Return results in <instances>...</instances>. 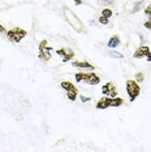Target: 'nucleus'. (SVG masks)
<instances>
[{
	"label": "nucleus",
	"mask_w": 151,
	"mask_h": 152,
	"mask_svg": "<svg viewBox=\"0 0 151 152\" xmlns=\"http://www.w3.org/2000/svg\"><path fill=\"white\" fill-rule=\"evenodd\" d=\"M72 66L74 68H80V69H90L94 70V65H91L87 61H72Z\"/></svg>",
	"instance_id": "11"
},
{
	"label": "nucleus",
	"mask_w": 151,
	"mask_h": 152,
	"mask_svg": "<svg viewBox=\"0 0 151 152\" xmlns=\"http://www.w3.org/2000/svg\"><path fill=\"white\" fill-rule=\"evenodd\" d=\"M145 15H146V16H149V17L151 16V4H150V5H147L146 8H145Z\"/></svg>",
	"instance_id": "19"
},
{
	"label": "nucleus",
	"mask_w": 151,
	"mask_h": 152,
	"mask_svg": "<svg viewBox=\"0 0 151 152\" xmlns=\"http://www.w3.org/2000/svg\"><path fill=\"white\" fill-rule=\"evenodd\" d=\"M26 35H27L26 30L21 29V27H15V29H11L9 31H7V38H8L11 42H15V43L21 42Z\"/></svg>",
	"instance_id": "5"
},
{
	"label": "nucleus",
	"mask_w": 151,
	"mask_h": 152,
	"mask_svg": "<svg viewBox=\"0 0 151 152\" xmlns=\"http://www.w3.org/2000/svg\"><path fill=\"white\" fill-rule=\"evenodd\" d=\"M100 3H102V4L103 5H112L113 4V3H115V0H100Z\"/></svg>",
	"instance_id": "17"
},
{
	"label": "nucleus",
	"mask_w": 151,
	"mask_h": 152,
	"mask_svg": "<svg viewBox=\"0 0 151 152\" xmlns=\"http://www.w3.org/2000/svg\"><path fill=\"white\" fill-rule=\"evenodd\" d=\"M133 57L134 58H142V57H146L147 61H151V51H150V47L149 46H139L138 48L136 50V52L133 53Z\"/></svg>",
	"instance_id": "8"
},
{
	"label": "nucleus",
	"mask_w": 151,
	"mask_h": 152,
	"mask_svg": "<svg viewBox=\"0 0 151 152\" xmlns=\"http://www.w3.org/2000/svg\"><path fill=\"white\" fill-rule=\"evenodd\" d=\"M74 78L77 82H85V83H87L90 86H95L100 82V77L95 73H84V72H80V73H77L74 75Z\"/></svg>",
	"instance_id": "3"
},
{
	"label": "nucleus",
	"mask_w": 151,
	"mask_h": 152,
	"mask_svg": "<svg viewBox=\"0 0 151 152\" xmlns=\"http://www.w3.org/2000/svg\"><path fill=\"white\" fill-rule=\"evenodd\" d=\"M99 22H100L102 25H108L109 18H107V17H104V16H100L99 17Z\"/></svg>",
	"instance_id": "16"
},
{
	"label": "nucleus",
	"mask_w": 151,
	"mask_h": 152,
	"mask_svg": "<svg viewBox=\"0 0 151 152\" xmlns=\"http://www.w3.org/2000/svg\"><path fill=\"white\" fill-rule=\"evenodd\" d=\"M38 50H39V53H38V57L40 58V60L43 61H48L51 58V55H52V48L48 46V43H47V40L44 39L42 42L39 43V47H38Z\"/></svg>",
	"instance_id": "6"
},
{
	"label": "nucleus",
	"mask_w": 151,
	"mask_h": 152,
	"mask_svg": "<svg viewBox=\"0 0 151 152\" xmlns=\"http://www.w3.org/2000/svg\"><path fill=\"white\" fill-rule=\"evenodd\" d=\"M125 88H126V92L129 95V100L130 102H134L136 98H138L139 92H141V87L138 85L137 81H133V79H128L126 81V85H125Z\"/></svg>",
	"instance_id": "4"
},
{
	"label": "nucleus",
	"mask_w": 151,
	"mask_h": 152,
	"mask_svg": "<svg viewBox=\"0 0 151 152\" xmlns=\"http://www.w3.org/2000/svg\"><path fill=\"white\" fill-rule=\"evenodd\" d=\"M149 18H150V20H149V21H146L145 23H143V26H145V27H146V29H149V30H151V16L149 17Z\"/></svg>",
	"instance_id": "20"
},
{
	"label": "nucleus",
	"mask_w": 151,
	"mask_h": 152,
	"mask_svg": "<svg viewBox=\"0 0 151 152\" xmlns=\"http://www.w3.org/2000/svg\"><path fill=\"white\" fill-rule=\"evenodd\" d=\"M61 87H63L65 91H67V98L70 100V102H74L76 98H77V95H78V90L77 87L72 83V82H68V81H64V82H61Z\"/></svg>",
	"instance_id": "7"
},
{
	"label": "nucleus",
	"mask_w": 151,
	"mask_h": 152,
	"mask_svg": "<svg viewBox=\"0 0 151 152\" xmlns=\"http://www.w3.org/2000/svg\"><path fill=\"white\" fill-rule=\"evenodd\" d=\"M102 94L106 96H111V98H116L117 96V88L112 82H107L106 85L102 86Z\"/></svg>",
	"instance_id": "9"
},
{
	"label": "nucleus",
	"mask_w": 151,
	"mask_h": 152,
	"mask_svg": "<svg viewBox=\"0 0 151 152\" xmlns=\"http://www.w3.org/2000/svg\"><path fill=\"white\" fill-rule=\"evenodd\" d=\"M80 99H81L84 103H86V102H89V100H90L91 98H90V96H84V95H82V96H80Z\"/></svg>",
	"instance_id": "21"
},
{
	"label": "nucleus",
	"mask_w": 151,
	"mask_h": 152,
	"mask_svg": "<svg viewBox=\"0 0 151 152\" xmlns=\"http://www.w3.org/2000/svg\"><path fill=\"white\" fill-rule=\"evenodd\" d=\"M120 44H121V39H120L119 35H112L109 38L108 43H107V47L108 48H117Z\"/></svg>",
	"instance_id": "12"
},
{
	"label": "nucleus",
	"mask_w": 151,
	"mask_h": 152,
	"mask_svg": "<svg viewBox=\"0 0 151 152\" xmlns=\"http://www.w3.org/2000/svg\"><path fill=\"white\" fill-rule=\"evenodd\" d=\"M56 53L63 58V63H68L74 57V51L70 50V48H60V50L56 51Z\"/></svg>",
	"instance_id": "10"
},
{
	"label": "nucleus",
	"mask_w": 151,
	"mask_h": 152,
	"mask_svg": "<svg viewBox=\"0 0 151 152\" xmlns=\"http://www.w3.org/2000/svg\"><path fill=\"white\" fill-rule=\"evenodd\" d=\"M102 16H104V17H107V18H111L112 17V11L109 8H104L102 11Z\"/></svg>",
	"instance_id": "13"
},
{
	"label": "nucleus",
	"mask_w": 151,
	"mask_h": 152,
	"mask_svg": "<svg viewBox=\"0 0 151 152\" xmlns=\"http://www.w3.org/2000/svg\"><path fill=\"white\" fill-rule=\"evenodd\" d=\"M143 79H145V74H143L142 72H138V73H136V81L142 82Z\"/></svg>",
	"instance_id": "15"
},
{
	"label": "nucleus",
	"mask_w": 151,
	"mask_h": 152,
	"mask_svg": "<svg viewBox=\"0 0 151 152\" xmlns=\"http://www.w3.org/2000/svg\"><path fill=\"white\" fill-rule=\"evenodd\" d=\"M64 15H65V21H67L69 25L73 27L77 33H82L84 31V23L81 22V20L78 18V16L73 13L68 7L64 8Z\"/></svg>",
	"instance_id": "1"
},
{
	"label": "nucleus",
	"mask_w": 151,
	"mask_h": 152,
	"mask_svg": "<svg viewBox=\"0 0 151 152\" xmlns=\"http://www.w3.org/2000/svg\"><path fill=\"white\" fill-rule=\"evenodd\" d=\"M73 1H74V4H76V5H81L82 3H84L82 0H73Z\"/></svg>",
	"instance_id": "22"
},
{
	"label": "nucleus",
	"mask_w": 151,
	"mask_h": 152,
	"mask_svg": "<svg viewBox=\"0 0 151 152\" xmlns=\"http://www.w3.org/2000/svg\"><path fill=\"white\" fill-rule=\"evenodd\" d=\"M141 7H143L142 3H138V4H136V5H134V8L132 9V13H136L137 11H139V9H141Z\"/></svg>",
	"instance_id": "18"
},
{
	"label": "nucleus",
	"mask_w": 151,
	"mask_h": 152,
	"mask_svg": "<svg viewBox=\"0 0 151 152\" xmlns=\"http://www.w3.org/2000/svg\"><path fill=\"white\" fill-rule=\"evenodd\" d=\"M109 56L113 57V58H122V57H124L121 53H120V52H116V51H111V52H109Z\"/></svg>",
	"instance_id": "14"
},
{
	"label": "nucleus",
	"mask_w": 151,
	"mask_h": 152,
	"mask_svg": "<svg viewBox=\"0 0 151 152\" xmlns=\"http://www.w3.org/2000/svg\"><path fill=\"white\" fill-rule=\"evenodd\" d=\"M0 33H1V34H3V33H5V27L3 26V25H0Z\"/></svg>",
	"instance_id": "23"
},
{
	"label": "nucleus",
	"mask_w": 151,
	"mask_h": 152,
	"mask_svg": "<svg viewBox=\"0 0 151 152\" xmlns=\"http://www.w3.org/2000/svg\"><path fill=\"white\" fill-rule=\"evenodd\" d=\"M124 104V99L122 98H111V96H103L102 99H99V102L97 103V108L98 109H107L109 107H120Z\"/></svg>",
	"instance_id": "2"
}]
</instances>
